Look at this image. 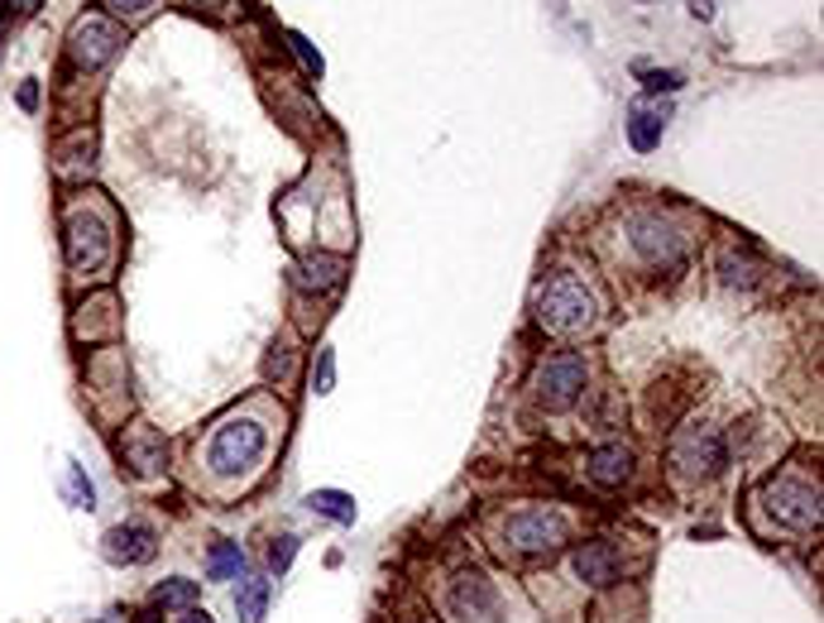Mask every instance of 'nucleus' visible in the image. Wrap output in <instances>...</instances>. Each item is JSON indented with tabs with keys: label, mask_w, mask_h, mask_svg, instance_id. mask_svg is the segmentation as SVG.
I'll return each instance as SVG.
<instances>
[{
	"label": "nucleus",
	"mask_w": 824,
	"mask_h": 623,
	"mask_svg": "<svg viewBox=\"0 0 824 623\" xmlns=\"http://www.w3.org/2000/svg\"><path fill=\"white\" fill-rule=\"evenodd\" d=\"M537 321L552 335H580L599 321V303L585 288V279H575V273H552V279L537 288Z\"/></svg>",
	"instance_id": "1"
},
{
	"label": "nucleus",
	"mask_w": 824,
	"mask_h": 623,
	"mask_svg": "<svg viewBox=\"0 0 824 623\" xmlns=\"http://www.w3.org/2000/svg\"><path fill=\"white\" fill-rule=\"evenodd\" d=\"M68 264L77 279H87V273H101L106 264L116 259V221L111 211H101L96 201H77V207L68 211Z\"/></svg>",
	"instance_id": "2"
},
{
	"label": "nucleus",
	"mask_w": 824,
	"mask_h": 623,
	"mask_svg": "<svg viewBox=\"0 0 824 623\" xmlns=\"http://www.w3.org/2000/svg\"><path fill=\"white\" fill-rule=\"evenodd\" d=\"M264 447H269L264 423H254V417H230V423H221L211 431V441H206V471L221 475V479L240 475L259 461Z\"/></svg>",
	"instance_id": "3"
},
{
	"label": "nucleus",
	"mask_w": 824,
	"mask_h": 623,
	"mask_svg": "<svg viewBox=\"0 0 824 623\" xmlns=\"http://www.w3.org/2000/svg\"><path fill=\"white\" fill-rule=\"evenodd\" d=\"M504 542L523 557H552L566 547V518L552 509H528L504 523Z\"/></svg>",
	"instance_id": "4"
},
{
	"label": "nucleus",
	"mask_w": 824,
	"mask_h": 623,
	"mask_svg": "<svg viewBox=\"0 0 824 623\" xmlns=\"http://www.w3.org/2000/svg\"><path fill=\"white\" fill-rule=\"evenodd\" d=\"M762 503H767V513L786 527H796V533H805V527H820V485H805V479H772L767 489H762Z\"/></svg>",
	"instance_id": "5"
},
{
	"label": "nucleus",
	"mask_w": 824,
	"mask_h": 623,
	"mask_svg": "<svg viewBox=\"0 0 824 623\" xmlns=\"http://www.w3.org/2000/svg\"><path fill=\"white\" fill-rule=\"evenodd\" d=\"M585 379H590V369H585V359L580 355H552V359H542L537 365V375H532V389H537V399L552 407V413H561V407H571L580 393H585Z\"/></svg>",
	"instance_id": "6"
},
{
	"label": "nucleus",
	"mask_w": 824,
	"mask_h": 623,
	"mask_svg": "<svg viewBox=\"0 0 824 623\" xmlns=\"http://www.w3.org/2000/svg\"><path fill=\"white\" fill-rule=\"evenodd\" d=\"M120 44H125V34H120L106 15H82L77 24H72V34H68V58L82 72H96V68H106L120 53Z\"/></svg>",
	"instance_id": "7"
},
{
	"label": "nucleus",
	"mask_w": 824,
	"mask_h": 623,
	"mask_svg": "<svg viewBox=\"0 0 824 623\" xmlns=\"http://www.w3.org/2000/svg\"><path fill=\"white\" fill-rule=\"evenodd\" d=\"M671 465L686 479H710L724 471V437L714 427H686L671 441Z\"/></svg>",
	"instance_id": "8"
},
{
	"label": "nucleus",
	"mask_w": 824,
	"mask_h": 623,
	"mask_svg": "<svg viewBox=\"0 0 824 623\" xmlns=\"http://www.w3.org/2000/svg\"><path fill=\"white\" fill-rule=\"evenodd\" d=\"M633 249L652 269H681L686 264V235L662 216H638L633 221Z\"/></svg>",
	"instance_id": "9"
},
{
	"label": "nucleus",
	"mask_w": 824,
	"mask_h": 623,
	"mask_svg": "<svg viewBox=\"0 0 824 623\" xmlns=\"http://www.w3.org/2000/svg\"><path fill=\"white\" fill-rule=\"evenodd\" d=\"M120 455L135 475H159L163 471V431L149 423H130L120 431Z\"/></svg>",
	"instance_id": "10"
},
{
	"label": "nucleus",
	"mask_w": 824,
	"mask_h": 623,
	"mask_svg": "<svg viewBox=\"0 0 824 623\" xmlns=\"http://www.w3.org/2000/svg\"><path fill=\"white\" fill-rule=\"evenodd\" d=\"M154 551H159V537L144 523H120L106 533V557L116 566H144V561H154Z\"/></svg>",
	"instance_id": "11"
},
{
	"label": "nucleus",
	"mask_w": 824,
	"mask_h": 623,
	"mask_svg": "<svg viewBox=\"0 0 824 623\" xmlns=\"http://www.w3.org/2000/svg\"><path fill=\"white\" fill-rule=\"evenodd\" d=\"M293 283L307 288V293H331V288L346 283V259H336V255H312V259H302L298 269H293Z\"/></svg>",
	"instance_id": "12"
},
{
	"label": "nucleus",
	"mask_w": 824,
	"mask_h": 623,
	"mask_svg": "<svg viewBox=\"0 0 824 623\" xmlns=\"http://www.w3.org/2000/svg\"><path fill=\"white\" fill-rule=\"evenodd\" d=\"M628 475H633V451H628L623 441H609V447H599L590 455V479H595V485L618 489Z\"/></svg>",
	"instance_id": "13"
},
{
	"label": "nucleus",
	"mask_w": 824,
	"mask_h": 623,
	"mask_svg": "<svg viewBox=\"0 0 824 623\" xmlns=\"http://www.w3.org/2000/svg\"><path fill=\"white\" fill-rule=\"evenodd\" d=\"M575 575L585 585H614L618 581V551L609 542H585L575 551Z\"/></svg>",
	"instance_id": "14"
},
{
	"label": "nucleus",
	"mask_w": 824,
	"mask_h": 623,
	"mask_svg": "<svg viewBox=\"0 0 824 623\" xmlns=\"http://www.w3.org/2000/svg\"><path fill=\"white\" fill-rule=\"evenodd\" d=\"M662 130H666V106H647L638 101L633 111H628V139H633V149H657L662 144Z\"/></svg>",
	"instance_id": "15"
},
{
	"label": "nucleus",
	"mask_w": 824,
	"mask_h": 623,
	"mask_svg": "<svg viewBox=\"0 0 824 623\" xmlns=\"http://www.w3.org/2000/svg\"><path fill=\"white\" fill-rule=\"evenodd\" d=\"M456 609L465 619H480V614H489L494 609V590H489V581H484L480 571H465L456 581Z\"/></svg>",
	"instance_id": "16"
},
{
	"label": "nucleus",
	"mask_w": 824,
	"mask_h": 623,
	"mask_svg": "<svg viewBox=\"0 0 824 623\" xmlns=\"http://www.w3.org/2000/svg\"><path fill=\"white\" fill-rule=\"evenodd\" d=\"M264 609H269V581H264V575H245V581L235 585L240 623H264Z\"/></svg>",
	"instance_id": "17"
},
{
	"label": "nucleus",
	"mask_w": 824,
	"mask_h": 623,
	"mask_svg": "<svg viewBox=\"0 0 824 623\" xmlns=\"http://www.w3.org/2000/svg\"><path fill=\"white\" fill-rule=\"evenodd\" d=\"M240 566H245L240 542H216L211 551H206V575H211V581H235Z\"/></svg>",
	"instance_id": "18"
},
{
	"label": "nucleus",
	"mask_w": 824,
	"mask_h": 623,
	"mask_svg": "<svg viewBox=\"0 0 824 623\" xmlns=\"http://www.w3.org/2000/svg\"><path fill=\"white\" fill-rule=\"evenodd\" d=\"M307 509L326 513V518H336V523H355V499L341 494V489H317V494H307Z\"/></svg>",
	"instance_id": "19"
},
{
	"label": "nucleus",
	"mask_w": 824,
	"mask_h": 623,
	"mask_svg": "<svg viewBox=\"0 0 824 623\" xmlns=\"http://www.w3.org/2000/svg\"><path fill=\"white\" fill-rule=\"evenodd\" d=\"M63 489H68V499H72V509H96V485L87 475H82V465L77 461H68V471H63Z\"/></svg>",
	"instance_id": "20"
},
{
	"label": "nucleus",
	"mask_w": 824,
	"mask_h": 623,
	"mask_svg": "<svg viewBox=\"0 0 824 623\" xmlns=\"http://www.w3.org/2000/svg\"><path fill=\"white\" fill-rule=\"evenodd\" d=\"M154 604L159 609H192L197 604V581H163L154 590Z\"/></svg>",
	"instance_id": "21"
},
{
	"label": "nucleus",
	"mask_w": 824,
	"mask_h": 623,
	"mask_svg": "<svg viewBox=\"0 0 824 623\" xmlns=\"http://www.w3.org/2000/svg\"><path fill=\"white\" fill-rule=\"evenodd\" d=\"M719 273H724V283H743V288L758 283V264L738 259V255H719Z\"/></svg>",
	"instance_id": "22"
},
{
	"label": "nucleus",
	"mask_w": 824,
	"mask_h": 623,
	"mask_svg": "<svg viewBox=\"0 0 824 623\" xmlns=\"http://www.w3.org/2000/svg\"><path fill=\"white\" fill-rule=\"evenodd\" d=\"M642 87H647L652 96H657V91H681L686 87V77H681V72H671V68H657V72H642Z\"/></svg>",
	"instance_id": "23"
},
{
	"label": "nucleus",
	"mask_w": 824,
	"mask_h": 623,
	"mask_svg": "<svg viewBox=\"0 0 824 623\" xmlns=\"http://www.w3.org/2000/svg\"><path fill=\"white\" fill-rule=\"evenodd\" d=\"M288 48H293V53L302 58V68H307L312 77H322V53H317V48H312L307 39H302V34H288Z\"/></svg>",
	"instance_id": "24"
},
{
	"label": "nucleus",
	"mask_w": 824,
	"mask_h": 623,
	"mask_svg": "<svg viewBox=\"0 0 824 623\" xmlns=\"http://www.w3.org/2000/svg\"><path fill=\"white\" fill-rule=\"evenodd\" d=\"M293 557H298V537H278V542L269 547V566H274L278 575L293 566Z\"/></svg>",
	"instance_id": "25"
},
{
	"label": "nucleus",
	"mask_w": 824,
	"mask_h": 623,
	"mask_svg": "<svg viewBox=\"0 0 824 623\" xmlns=\"http://www.w3.org/2000/svg\"><path fill=\"white\" fill-rule=\"evenodd\" d=\"M293 365H298L293 351H288V345H278V351L269 355V365H264V375H269V379H288V375H293Z\"/></svg>",
	"instance_id": "26"
},
{
	"label": "nucleus",
	"mask_w": 824,
	"mask_h": 623,
	"mask_svg": "<svg viewBox=\"0 0 824 623\" xmlns=\"http://www.w3.org/2000/svg\"><path fill=\"white\" fill-rule=\"evenodd\" d=\"M111 15H125V20H135V15H144V10L154 5V0H101Z\"/></svg>",
	"instance_id": "27"
},
{
	"label": "nucleus",
	"mask_w": 824,
	"mask_h": 623,
	"mask_svg": "<svg viewBox=\"0 0 824 623\" xmlns=\"http://www.w3.org/2000/svg\"><path fill=\"white\" fill-rule=\"evenodd\" d=\"M331 379H336V359H331V351H322V369H317V393H331Z\"/></svg>",
	"instance_id": "28"
},
{
	"label": "nucleus",
	"mask_w": 824,
	"mask_h": 623,
	"mask_svg": "<svg viewBox=\"0 0 824 623\" xmlns=\"http://www.w3.org/2000/svg\"><path fill=\"white\" fill-rule=\"evenodd\" d=\"M20 106H24V111H34V106H39V87H34V82H24V87H20Z\"/></svg>",
	"instance_id": "29"
},
{
	"label": "nucleus",
	"mask_w": 824,
	"mask_h": 623,
	"mask_svg": "<svg viewBox=\"0 0 824 623\" xmlns=\"http://www.w3.org/2000/svg\"><path fill=\"white\" fill-rule=\"evenodd\" d=\"M5 5H10V15H34L44 0H5Z\"/></svg>",
	"instance_id": "30"
},
{
	"label": "nucleus",
	"mask_w": 824,
	"mask_h": 623,
	"mask_svg": "<svg viewBox=\"0 0 824 623\" xmlns=\"http://www.w3.org/2000/svg\"><path fill=\"white\" fill-rule=\"evenodd\" d=\"M690 15H695V20H710V15H714V0H690Z\"/></svg>",
	"instance_id": "31"
},
{
	"label": "nucleus",
	"mask_w": 824,
	"mask_h": 623,
	"mask_svg": "<svg viewBox=\"0 0 824 623\" xmlns=\"http://www.w3.org/2000/svg\"><path fill=\"white\" fill-rule=\"evenodd\" d=\"M5 24H10V5L0 0V34H5Z\"/></svg>",
	"instance_id": "32"
},
{
	"label": "nucleus",
	"mask_w": 824,
	"mask_h": 623,
	"mask_svg": "<svg viewBox=\"0 0 824 623\" xmlns=\"http://www.w3.org/2000/svg\"><path fill=\"white\" fill-rule=\"evenodd\" d=\"M183 623H211V619H206V614H187Z\"/></svg>",
	"instance_id": "33"
},
{
	"label": "nucleus",
	"mask_w": 824,
	"mask_h": 623,
	"mask_svg": "<svg viewBox=\"0 0 824 623\" xmlns=\"http://www.w3.org/2000/svg\"><path fill=\"white\" fill-rule=\"evenodd\" d=\"M192 5H221V0H192Z\"/></svg>",
	"instance_id": "34"
}]
</instances>
